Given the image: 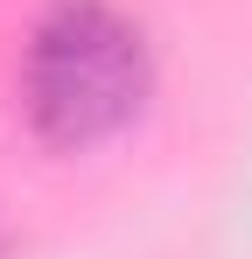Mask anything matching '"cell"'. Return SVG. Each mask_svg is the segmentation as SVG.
<instances>
[{
  "label": "cell",
  "instance_id": "cell-1",
  "mask_svg": "<svg viewBox=\"0 0 252 259\" xmlns=\"http://www.w3.org/2000/svg\"><path fill=\"white\" fill-rule=\"evenodd\" d=\"M154 91V49L112 0H56L21 56V105L49 147H98L140 119Z\"/></svg>",
  "mask_w": 252,
  "mask_h": 259
}]
</instances>
